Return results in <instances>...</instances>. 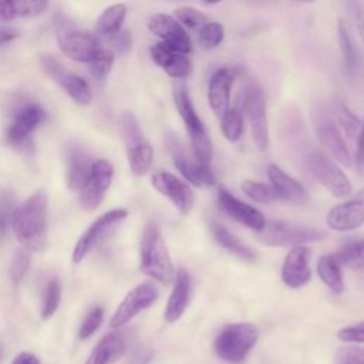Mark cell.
<instances>
[{
    "mask_svg": "<svg viewBox=\"0 0 364 364\" xmlns=\"http://www.w3.org/2000/svg\"><path fill=\"white\" fill-rule=\"evenodd\" d=\"M11 229L23 247L40 252L47 242V196L37 191L16 208Z\"/></svg>",
    "mask_w": 364,
    "mask_h": 364,
    "instance_id": "1",
    "label": "cell"
},
{
    "mask_svg": "<svg viewBox=\"0 0 364 364\" xmlns=\"http://www.w3.org/2000/svg\"><path fill=\"white\" fill-rule=\"evenodd\" d=\"M172 95L176 105V109L185 124V128L189 134L191 148L193 152V158L205 165H209L212 159V144L205 131V127L196 114L189 91L182 81H176L172 85Z\"/></svg>",
    "mask_w": 364,
    "mask_h": 364,
    "instance_id": "2",
    "label": "cell"
},
{
    "mask_svg": "<svg viewBox=\"0 0 364 364\" xmlns=\"http://www.w3.org/2000/svg\"><path fill=\"white\" fill-rule=\"evenodd\" d=\"M141 270L161 283H169L173 279L171 256L156 222H149L142 233Z\"/></svg>",
    "mask_w": 364,
    "mask_h": 364,
    "instance_id": "3",
    "label": "cell"
},
{
    "mask_svg": "<svg viewBox=\"0 0 364 364\" xmlns=\"http://www.w3.org/2000/svg\"><path fill=\"white\" fill-rule=\"evenodd\" d=\"M259 338V330L252 323H233L216 336L213 348L219 358L230 364H242Z\"/></svg>",
    "mask_w": 364,
    "mask_h": 364,
    "instance_id": "4",
    "label": "cell"
},
{
    "mask_svg": "<svg viewBox=\"0 0 364 364\" xmlns=\"http://www.w3.org/2000/svg\"><path fill=\"white\" fill-rule=\"evenodd\" d=\"M324 237L326 233L320 229L283 220L266 222L264 228L259 232V240L267 246H299L323 240Z\"/></svg>",
    "mask_w": 364,
    "mask_h": 364,
    "instance_id": "5",
    "label": "cell"
},
{
    "mask_svg": "<svg viewBox=\"0 0 364 364\" xmlns=\"http://www.w3.org/2000/svg\"><path fill=\"white\" fill-rule=\"evenodd\" d=\"M306 166L333 196L346 198L351 192V183L340 166L320 151H311L306 156Z\"/></svg>",
    "mask_w": 364,
    "mask_h": 364,
    "instance_id": "6",
    "label": "cell"
},
{
    "mask_svg": "<svg viewBox=\"0 0 364 364\" xmlns=\"http://www.w3.org/2000/svg\"><path fill=\"white\" fill-rule=\"evenodd\" d=\"M243 111L246 112L253 142L259 151H266L269 145V129L266 117V98L259 84L250 82L243 95Z\"/></svg>",
    "mask_w": 364,
    "mask_h": 364,
    "instance_id": "7",
    "label": "cell"
},
{
    "mask_svg": "<svg viewBox=\"0 0 364 364\" xmlns=\"http://www.w3.org/2000/svg\"><path fill=\"white\" fill-rule=\"evenodd\" d=\"M313 125L318 141L328 151V154L341 165L351 166V155L348 152V148L334 118L327 108H316L313 114Z\"/></svg>",
    "mask_w": 364,
    "mask_h": 364,
    "instance_id": "8",
    "label": "cell"
},
{
    "mask_svg": "<svg viewBox=\"0 0 364 364\" xmlns=\"http://www.w3.org/2000/svg\"><path fill=\"white\" fill-rule=\"evenodd\" d=\"M127 216H128V212L125 209L117 208V209H111V210L105 212L98 219H95L94 223L90 225L88 229L77 240V243L74 246V250H73V262L80 263Z\"/></svg>",
    "mask_w": 364,
    "mask_h": 364,
    "instance_id": "9",
    "label": "cell"
},
{
    "mask_svg": "<svg viewBox=\"0 0 364 364\" xmlns=\"http://www.w3.org/2000/svg\"><path fill=\"white\" fill-rule=\"evenodd\" d=\"M57 38L61 51L80 63L92 61V58L102 50L97 36L87 31H78L67 23L58 26Z\"/></svg>",
    "mask_w": 364,
    "mask_h": 364,
    "instance_id": "10",
    "label": "cell"
},
{
    "mask_svg": "<svg viewBox=\"0 0 364 364\" xmlns=\"http://www.w3.org/2000/svg\"><path fill=\"white\" fill-rule=\"evenodd\" d=\"M159 296L158 287L154 282H144L134 287L119 303L114 316L111 317V327L118 328L131 321L142 310L151 307Z\"/></svg>",
    "mask_w": 364,
    "mask_h": 364,
    "instance_id": "11",
    "label": "cell"
},
{
    "mask_svg": "<svg viewBox=\"0 0 364 364\" xmlns=\"http://www.w3.org/2000/svg\"><path fill=\"white\" fill-rule=\"evenodd\" d=\"M44 71L80 105H87L92 100L91 90L84 78L68 71L60 61L51 55H43L40 58Z\"/></svg>",
    "mask_w": 364,
    "mask_h": 364,
    "instance_id": "12",
    "label": "cell"
},
{
    "mask_svg": "<svg viewBox=\"0 0 364 364\" xmlns=\"http://www.w3.org/2000/svg\"><path fill=\"white\" fill-rule=\"evenodd\" d=\"M114 176V166L111 162L105 159H98L92 162V168L90 176L84 186L80 189V202L81 205L88 209H97L112 182Z\"/></svg>",
    "mask_w": 364,
    "mask_h": 364,
    "instance_id": "13",
    "label": "cell"
},
{
    "mask_svg": "<svg viewBox=\"0 0 364 364\" xmlns=\"http://www.w3.org/2000/svg\"><path fill=\"white\" fill-rule=\"evenodd\" d=\"M148 30L159 37L162 43L176 51L183 54H189L192 51V41L188 31L176 18L169 14H152L148 18Z\"/></svg>",
    "mask_w": 364,
    "mask_h": 364,
    "instance_id": "14",
    "label": "cell"
},
{
    "mask_svg": "<svg viewBox=\"0 0 364 364\" xmlns=\"http://www.w3.org/2000/svg\"><path fill=\"white\" fill-rule=\"evenodd\" d=\"M326 223L331 230L348 232L364 225V188L351 199L338 203L330 209Z\"/></svg>",
    "mask_w": 364,
    "mask_h": 364,
    "instance_id": "15",
    "label": "cell"
},
{
    "mask_svg": "<svg viewBox=\"0 0 364 364\" xmlns=\"http://www.w3.org/2000/svg\"><path fill=\"white\" fill-rule=\"evenodd\" d=\"M151 182L154 188L159 193L166 196L181 213L188 215L192 210L195 202L193 191L189 188L188 183L181 181L178 176L161 171L152 175Z\"/></svg>",
    "mask_w": 364,
    "mask_h": 364,
    "instance_id": "16",
    "label": "cell"
},
{
    "mask_svg": "<svg viewBox=\"0 0 364 364\" xmlns=\"http://www.w3.org/2000/svg\"><path fill=\"white\" fill-rule=\"evenodd\" d=\"M166 141H168V148L172 155L173 164H175L176 169L185 176L186 181L192 182L193 185H198V186L215 185V175L210 171L209 165L200 164L195 158L191 159L186 155L183 146L179 144V141L175 136L169 135Z\"/></svg>",
    "mask_w": 364,
    "mask_h": 364,
    "instance_id": "17",
    "label": "cell"
},
{
    "mask_svg": "<svg viewBox=\"0 0 364 364\" xmlns=\"http://www.w3.org/2000/svg\"><path fill=\"white\" fill-rule=\"evenodd\" d=\"M218 205L232 219L250 228L255 232H260L266 225L264 216L256 208L239 200L223 186H219L218 189Z\"/></svg>",
    "mask_w": 364,
    "mask_h": 364,
    "instance_id": "18",
    "label": "cell"
},
{
    "mask_svg": "<svg viewBox=\"0 0 364 364\" xmlns=\"http://www.w3.org/2000/svg\"><path fill=\"white\" fill-rule=\"evenodd\" d=\"M310 257H311V250L307 246L299 245L290 249L282 266V279L286 286L291 289H299L306 286L310 282V277H311V270L309 267Z\"/></svg>",
    "mask_w": 364,
    "mask_h": 364,
    "instance_id": "19",
    "label": "cell"
},
{
    "mask_svg": "<svg viewBox=\"0 0 364 364\" xmlns=\"http://www.w3.org/2000/svg\"><path fill=\"white\" fill-rule=\"evenodd\" d=\"M151 57L155 64L175 80L188 78L192 73V61L188 54L176 51L162 41L151 47Z\"/></svg>",
    "mask_w": 364,
    "mask_h": 364,
    "instance_id": "20",
    "label": "cell"
},
{
    "mask_svg": "<svg viewBox=\"0 0 364 364\" xmlns=\"http://www.w3.org/2000/svg\"><path fill=\"white\" fill-rule=\"evenodd\" d=\"M235 81V70L229 67L213 73L208 85V102L210 109L220 118L230 107V90Z\"/></svg>",
    "mask_w": 364,
    "mask_h": 364,
    "instance_id": "21",
    "label": "cell"
},
{
    "mask_svg": "<svg viewBox=\"0 0 364 364\" xmlns=\"http://www.w3.org/2000/svg\"><path fill=\"white\" fill-rule=\"evenodd\" d=\"M44 109L37 104H28L20 109L7 129L9 142L13 145L23 144L40 125V122L44 119Z\"/></svg>",
    "mask_w": 364,
    "mask_h": 364,
    "instance_id": "22",
    "label": "cell"
},
{
    "mask_svg": "<svg viewBox=\"0 0 364 364\" xmlns=\"http://www.w3.org/2000/svg\"><path fill=\"white\" fill-rule=\"evenodd\" d=\"M191 286L192 284H191L189 273L183 267H179L176 272L173 290L168 297V303L164 313V317L168 323H175L182 317L189 303Z\"/></svg>",
    "mask_w": 364,
    "mask_h": 364,
    "instance_id": "23",
    "label": "cell"
},
{
    "mask_svg": "<svg viewBox=\"0 0 364 364\" xmlns=\"http://www.w3.org/2000/svg\"><path fill=\"white\" fill-rule=\"evenodd\" d=\"M267 175L272 186L279 193V198L296 205H303L307 202L309 195L301 183L296 179L290 178L286 172H283L279 166L270 165L267 168Z\"/></svg>",
    "mask_w": 364,
    "mask_h": 364,
    "instance_id": "24",
    "label": "cell"
},
{
    "mask_svg": "<svg viewBox=\"0 0 364 364\" xmlns=\"http://www.w3.org/2000/svg\"><path fill=\"white\" fill-rule=\"evenodd\" d=\"M92 162L80 146H70L67 152V183L73 191H80L87 182Z\"/></svg>",
    "mask_w": 364,
    "mask_h": 364,
    "instance_id": "25",
    "label": "cell"
},
{
    "mask_svg": "<svg viewBox=\"0 0 364 364\" xmlns=\"http://www.w3.org/2000/svg\"><path fill=\"white\" fill-rule=\"evenodd\" d=\"M127 341L121 333H109L104 336L94 347L85 364H112L124 355Z\"/></svg>",
    "mask_w": 364,
    "mask_h": 364,
    "instance_id": "26",
    "label": "cell"
},
{
    "mask_svg": "<svg viewBox=\"0 0 364 364\" xmlns=\"http://www.w3.org/2000/svg\"><path fill=\"white\" fill-rule=\"evenodd\" d=\"M48 7V0H0V20L36 17Z\"/></svg>",
    "mask_w": 364,
    "mask_h": 364,
    "instance_id": "27",
    "label": "cell"
},
{
    "mask_svg": "<svg viewBox=\"0 0 364 364\" xmlns=\"http://www.w3.org/2000/svg\"><path fill=\"white\" fill-rule=\"evenodd\" d=\"M341 263L338 262L336 253L324 255L318 259L317 263V273L321 282L333 291L340 294L344 290L343 273H341Z\"/></svg>",
    "mask_w": 364,
    "mask_h": 364,
    "instance_id": "28",
    "label": "cell"
},
{
    "mask_svg": "<svg viewBox=\"0 0 364 364\" xmlns=\"http://www.w3.org/2000/svg\"><path fill=\"white\" fill-rule=\"evenodd\" d=\"M213 237L218 240L219 245H222L223 247H226L229 252H232L233 255L239 256L240 259L245 260H255V253L252 252V249H249L246 245H243L236 236H233L223 225L212 222L210 225Z\"/></svg>",
    "mask_w": 364,
    "mask_h": 364,
    "instance_id": "29",
    "label": "cell"
},
{
    "mask_svg": "<svg viewBox=\"0 0 364 364\" xmlns=\"http://www.w3.org/2000/svg\"><path fill=\"white\" fill-rule=\"evenodd\" d=\"M337 40H338V46L344 58V64L348 70H355L357 63H358V57H357V48H355V43L351 34V28L350 24L346 18H340L338 24H337Z\"/></svg>",
    "mask_w": 364,
    "mask_h": 364,
    "instance_id": "30",
    "label": "cell"
},
{
    "mask_svg": "<svg viewBox=\"0 0 364 364\" xmlns=\"http://www.w3.org/2000/svg\"><path fill=\"white\" fill-rule=\"evenodd\" d=\"M127 16V7L124 4L109 6L102 11L97 20V31L104 36H114L121 30V26Z\"/></svg>",
    "mask_w": 364,
    "mask_h": 364,
    "instance_id": "31",
    "label": "cell"
},
{
    "mask_svg": "<svg viewBox=\"0 0 364 364\" xmlns=\"http://www.w3.org/2000/svg\"><path fill=\"white\" fill-rule=\"evenodd\" d=\"M220 128L228 141L236 142L240 139L243 134L245 122H243L242 109L237 105L229 107L225 111V114L220 117Z\"/></svg>",
    "mask_w": 364,
    "mask_h": 364,
    "instance_id": "32",
    "label": "cell"
},
{
    "mask_svg": "<svg viewBox=\"0 0 364 364\" xmlns=\"http://www.w3.org/2000/svg\"><path fill=\"white\" fill-rule=\"evenodd\" d=\"M128 155V162L129 168L134 175L136 176H144L152 165L154 161V149L149 145V142H142L141 145L135 146L131 151H127Z\"/></svg>",
    "mask_w": 364,
    "mask_h": 364,
    "instance_id": "33",
    "label": "cell"
},
{
    "mask_svg": "<svg viewBox=\"0 0 364 364\" xmlns=\"http://www.w3.org/2000/svg\"><path fill=\"white\" fill-rule=\"evenodd\" d=\"M242 191L245 192V195H247L250 199L259 202V203H272L279 198V193L276 192V189L267 183L263 182H255L250 179H245L242 182Z\"/></svg>",
    "mask_w": 364,
    "mask_h": 364,
    "instance_id": "34",
    "label": "cell"
},
{
    "mask_svg": "<svg viewBox=\"0 0 364 364\" xmlns=\"http://www.w3.org/2000/svg\"><path fill=\"white\" fill-rule=\"evenodd\" d=\"M341 266L350 269H364V239L346 245L336 253Z\"/></svg>",
    "mask_w": 364,
    "mask_h": 364,
    "instance_id": "35",
    "label": "cell"
},
{
    "mask_svg": "<svg viewBox=\"0 0 364 364\" xmlns=\"http://www.w3.org/2000/svg\"><path fill=\"white\" fill-rule=\"evenodd\" d=\"M61 300V286L57 279L48 280L43 291L41 300V318H50L58 309Z\"/></svg>",
    "mask_w": 364,
    "mask_h": 364,
    "instance_id": "36",
    "label": "cell"
},
{
    "mask_svg": "<svg viewBox=\"0 0 364 364\" xmlns=\"http://www.w3.org/2000/svg\"><path fill=\"white\" fill-rule=\"evenodd\" d=\"M334 115L337 118V122L343 128V131L347 134L348 138L354 139L361 129L360 119L348 109V107L343 101L334 102Z\"/></svg>",
    "mask_w": 364,
    "mask_h": 364,
    "instance_id": "37",
    "label": "cell"
},
{
    "mask_svg": "<svg viewBox=\"0 0 364 364\" xmlns=\"http://www.w3.org/2000/svg\"><path fill=\"white\" fill-rule=\"evenodd\" d=\"M121 129H122L127 151H131L135 146L145 142V138L141 132L138 121L131 112H124L122 114V117H121Z\"/></svg>",
    "mask_w": 364,
    "mask_h": 364,
    "instance_id": "38",
    "label": "cell"
},
{
    "mask_svg": "<svg viewBox=\"0 0 364 364\" xmlns=\"http://www.w3.org/2000/svg\"><path fill=\"white\" fill-rule=\"evenodd\" d=\"M199 44L206 48L212 50L216 48L225 38V27L216 21H208L199 28Z\"/></svg>",
    "mask_w": 364,
    "mask_h": 364,
    "instance_id": "39",
    "label": "cell"
},
{
    "mask_svg": "<svg viewBox=\"0 0 364 364\" xmlns=\"http://www.w3.org/2000/svg\"><path fill=\"white\" fill-rule=\"evenodd\" d=\"M90 64V73L95 80H104L108 73L111 71V67L114 64V53L111 50L102 48L94 58L92 61L88 63Z\"/></svg>",
    "mask_w": 364,
    "mask_h": 364,
    "instance_id": "40",
    "label": "cell"
},
{
    "mask_svg": "<svg viewBox=\"0 0 364 364\" xmlns=\"http://www.w3.org/2000/svg\"><path fill=\"white\" fill-rule=\"evenodd\" d=\"M175 18L188 28H200L205 23H208V16L203 14L202 11L189 7V6H182L175 10Z\"/></svg>",
    "mask_w": 364,
    "mask_h": 364,
    "instance_id": "41",
    "label": "cell"
},
{
    "mask_svg": "<svg viewBox=\"0 0 364 364\" xmlns=\"http://www.w3.org/2000/svg\"><path fill=\"white\" fill-rule=\"evenodd\" d=\"M14 199L10 192L0 193V240L4 239L7 230L11 228V220L14 215Z\"/></svg>",
    "mask_w": 364,
    "mask_h": 364,
    "instance_id": "42",
    "label": "cell"
},
{
    "mask_svg": "<svg viewBox=\"0 0 364 364\" xmlns=\"http://www.w3.org/2000/svg\"><path fill=\"white\" fill-rule=\"evenodd\" d=\"M30 252L31 250H28L26 247H21V249H17L14 256H13L10 274H11V279H13L14 284H17L24 277V274L27 273V270L30 267V263H31V253Z\"/></svg>",
    "mask_w": 364,
    "mask_h": 364,
    "instance_id": "43",
    "label": "cell"
},
{
    "mask_svg": "<svg viewBox=\"0 0 364 364\" xmlns=\"http://www.w3.org/2000/svg\"><path fill=\"white\" fill-rule=\"evenodd\" d=\"M102 316H104V310L102 307L97 306L94 307L88 314L87 317L84 318L80 330H78V337L81 340H87L88 337H91L97 330L98 327L101 326V321H102Z\"/></svg>",
    "mask_w": 364,
    "mask_h": 364,
    "instance_id": "44",
    "label": "cell"
},
{
    "mask_svg": "<svg viewBox=\"0 0 364 364\" xmlns=\"http://www.w3.org/2000/svg\"><path fill=\"white\" fill-rule=\"evenodd\" d=\"M334 364H364L363 347H340L334 355Z\"/></svg>",
    "mask_w": 364,
    "mask_h": 364,
    "instance_id": "45",
    "label": "cell"
},
{
    "mask_svg": "<svg viewBox=\"0 0 364 364\" xmlns=\"http://www.w3.org/2000/svg\"><path fill=\"white\" fill-rule=\"evenodd\" d=\"M337 337L347 343H364V321L357 323L351 327L341 328L337 333Z\"/></svg>",
    "mask_w": 364,
    "mask_h": 364,
    "instance_id": "46",
    "label": "cell"
},
{
    "mask_svg": "<svg viewBox=\"0 0 364 364\" xmlns=\"http://www.w3.org/2000/svg\"><path fill=\"white\" fill-rule=\"evenodd\" d=\"M112 43H114L115 50L119 54L127 53L131 48V43H132L129 31H118L117 34H114V41Z\"/></svg>",
    "mask_w": 364,
    "mask_h": 364,
    "instance_id": "47",
    "label": "cell"
},
{
    "mask_svg": "<svg viewBox=\"0 0 364 364\" xmlns=\"http://www.w3.org/2000/svg\"><path fill=\"white\" fill-rule=\"evenodd\" d=\"M152 358V351L146 347H138L134 350L128 364H148Z\"/></svg>",
    "mask_w": 364,
    "mask_h": 364,
    "instance_id": "48",
    "label": "cell"
},
{
    "mask_svg": "<svg viewBox=\"0 0 364 364\" xmlns=\"http://www.w3.org/2000/svg\"><path fill=\"white\" fill-rule=\"evenodd\" d=\"M357 166H358V171L364 173V121H363V124H361V129H360V134H358Z\"/></svg>",
    "mask_w": 364,
    "mask_h": 364,
    "instance_id": "49",
    "label": "cell"
},
{
    "mask_svg": "<svg viewBox=\"0 0 364 364\" xmlns=\"http://www.w3.org/2000/svg\"><path fill=\"white\" fill-rule=\"evenodd\" d=\"M13 364H41V363L34 354L28 351H23L16 355V358L13 360Z\"/></svg>",
    "mask_w": 364,
    "mask_h": 364,
    "instance_id": "50",
    "label": "cell"
},
{
    "mask_svg": "<svg viewBox=\"0 0 364 364\" xmlns=\"http://www.w3.org/2000/svg\"><path fill=\"white\" fill-rule=\"evenodd\" d=\"M16 37H17V31L0 26V46H1V44H6V43H9V41H11V40L16 38Z\"/></svg>",
    "mask_w": 364,
    "mask_h": 364,
    "instance_id": "51",
    "label": "cell"
},
{
    "mask_svg": "<svg viewBox=\"0 0 364 364\" xmlns=\"http://www.w3.org/2000/svg\"><path fill=\"white\" fill-rule=\"evenodd\" d=\"M357 28L364 41V4H361L357 10Z\"/></svg>",
    "mask_w": 364,
    "mask_h": 364,
    "instance_id": "52",
    "label": "cell"
},
{
    "mask_svg": "<svg viewBox=\"0 0 364 364\" xmlns=\"http://www.w3.org/2000/svg\"><path fill=\"white\" fill-rule=\"evenodd\" d=\"M206 4H218V3H220L222 0H203Z\"/></svg>",
    "mask_w": 364,
    "mask_h": 364,
    "instance_id": "53",
    "label": "cell"
},
{
    "mask_svg": "<svg viewBox=\"0 0 364 364\" xmlns=\"http://www.w3.org/2000/svg\"><path fill=\"white\" fill-rule=\"evenodd\" d=\"M293 1H297V3H311L314 0H293Z\"/></svg>",
    "mask_w": 364,
    "mask_h": 364,
    "instance_id": "54",
    "label": "cell"
}]
</instances>
